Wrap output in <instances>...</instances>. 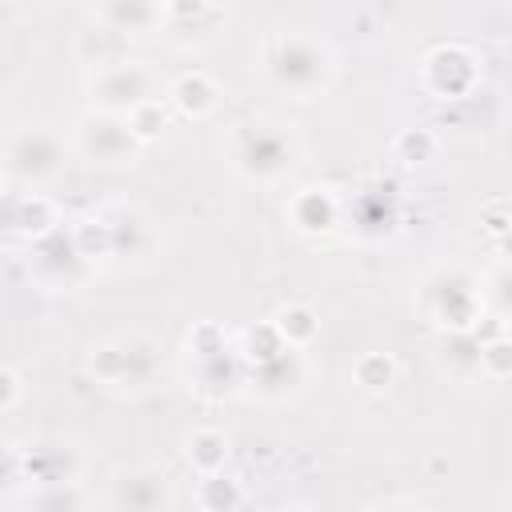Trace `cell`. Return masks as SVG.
<instances>
[{
    "label": "cell",
    "mask_w": 512,
    "mask_h": 512,
    "mask_svg": "<svg viewBox=\"0 0 512 512\" xmlns=\"http://www.w3.org/2000/svg\"><path fill=\"white\" fill-rule=\"evenodd\" d=\"M264 68H268L272 84H280L284 92H292V96L304 100V96H312V92H320V88L328 84V76H332V56H328V48H324L320 40L288 32V36H276V40H272Z\"/></svg>",
    "instance_id": "obj_1"
},
{
    "label": "cell",
    "mask_w": 512,
    "mask_h": 512,
    "mask_svg": "<svg viewBox=\"0 0 512 512\" xmlns=\"http://www.w3.org/2000/svg\"><path fill=\"white\" fill-rule=\"evenodd\" d=\"M236 168L252 180H276L296 168V140L276 124H244L236 136Z\"/></svg>",
    "instance_id": "obj_2"
},
{
    "label": "cell",
    "mask_w": 512,
    "mask_h": 512,
    "mask_svg": "<svg viewBox=\"0 0 512 512\" xmlns=\"http://www.w3.org/2000/svg\"><path fill=\"white\" fill-rule=\"evenodd\" d=\"M4 168L24 184H44L64 168V144L52 128H24L8 144Z\"/></svg>",
    "instance_id": "obj_3"
},
{
    "label": "cell",
    "mask_w": 512,
    "mask_h": 512,
    "mask_svg": "<svg viewBox=\"0 0 512 512\" xmlns=\"http://www.w3.org/2000/svg\"><path fill=\"white\" fill-rule=\"evenodd\" d=\"M108 504H112V512H168V504H172L168 476L152 464L120 468L108 484Z\"/></svg>",
    "instance_id": "obj_4"
},
{
    "label": "cell",
    "mask_w": 512,
    "mask_h": 512,
    "mask_svg": "<svg viewBox=\"0 0 512 512\" xmlns=\"http://www.w3.org/2000/svg\"><path fill=\"white\" fill-rule=\"evenodd\" d=\"M92 100H100V108L112 112V116H120V112L128 116L140 104L156 100L152 96V76H148L144 64H132V60H120L112 68H100L92 76Z\"/></svg>",
    "instance_id": "obj_5"
},
{
    "label": "cell",
    "mask_w": 512,
    "mask_h": 512,
    "mask_svg": "<svg viewBox=\"0 0 512 512\" xmlns=\"http://www.w3.org/2000/svg\"><path fill=\"white\" fill-rule=\"evenodd\" d=\"M92 372L108 384H124V388H144L156 372V348L140 336L128 340H112L104 348H96L92 356Z\"/></svg>",
    "instance_id": "obj_6"
},
{
    "label": "cell",
    "mask_w": 512,
    "mask_h": 512,
    "mask_svg": "<svg viewBox=\"0 0 512 512\" xmlns=\"http://www.w3.org/2000/svg\"><path fill=\"white\" fill-rule=\"evenodd\" d=\"M80 152L92 164H124L136 152V136H132V128H128L124 116L96 112V116H84L80 120Z\"/></svg>",
    "instance_id": "obj_7"
},
{
    "label": "cell",
    "mask_w": 512,
    "mask_h": 512,
    "mask_svg": "<svg viewBox=\"0 0 512 512\" xmlns=\"http://www.w3.org/2000/svg\"><path fill=\"white\" fill-rule=\"evenodd\" d=\"M96 20H100V28H108V32H144L148 24H156L160 20V8H152V4H104L100 12H96Z\"/></svg>",
    "instance_id": "obj_8"
},
{
    "label": "cell",
    "mask_w": 512,
    "mask_h": 512,
    "mask_svg": "<svg viewBox=\"0 0 512 512\" xmlns=\"http://www.w3.org/2000/svg\"><path fill=\"white\" fill-rule=\"evenodd\" d=\"M172 100H176L180 112H188V116H204V112L216 104V88H212L208 76L188 72V76H180V80L172 84Z\"/></svg>",
    "instance_id": "obj_9"
},
{
    "label": "cell",
    "mask_w": 512,
    "mask_h": 512,
    "mask_svg": "<svg viewBox=\"0 0 512 512\" xmlns=\"http://www.w3.org/2000/svg\"><path fill=\"white\" fill-rule=\"evenodd\" d=\"M188 456H192V464H196L204 476H208V472H220L224 460H228V436H224V432H212V428L192 432V436H188Z\"/></svg>",
    "instance_id": "obj_10"
},
{
    "label": "cell",
    "mask_w": 512,
    "mask_h": 512,
    "mask_svg": "<svg viewBox=\"0 0 512 512\" xmlns=\"http://www.w3.org/2000/svg\"><path fill=\"white\" fill-rule=\"evenodd\" d=\"M236 504H240L236 480H228V476H220V472H208V476L200 480V508H204V512H232Z\"/></svg>",
    "instance_id": "obj_11"
},
{
    "label": "cell",
    "mask_w": 512,
    "mask_h": 512,
    "mask_svg": "<svg viewBox=\"0 0 512 512\" xmlns=\"http://www.w3.org/2000/svg\"><path fill=\"white\" fill-rule=\"evenodd\" d=\"M272 332H276L280 340H288V344H304V340H312V332H316V316H312L308 308H300V304L280 308Z\"/></svg>",
    "instance_id": "obj_12"
},
{
    "label": "cell",
    "mask_w": 512,
    "mask_h": 512,
    "mask_svg": "<svg viewBox=\"0 0 512 512\" xmlns=\"http://www.w3.org/2000/svg\"><path fill=\"white\" fill-rule=\"evenodd\" d=\"M28 512H80V492L76 484H44L28 500Z\"/></svg>",
    "instance_id": "obj_13"
},
{
    "label": "cell",
    "mask_w": 512,
    "mask_h": 512,
    "mask_svg": "<svg viewBox=\"0 0 512 512\" xmlns=\"http://www.w3.org/2000/svg\"><path fill=\"white\" fill-rule=\"evenodd\" d=\"M356 376H360V384H368V388H388V380H392V360H388V356H364L360 368H356Z\"/></svg>",
    "instance_id": "obj_14"
},
{
    "label": "cell",
    "mask_w": 512,
    "mask_h": 512,
    "mask_svg": "<svg viewBox=\"0 0 512 512\" xmlns=\"http://www.w3.org/2000/svg\"><path fill=\"white\" fill-rule=\"evenodd\" d=\"M20 476H24V456H20L16 448L0 444V492L16 488V480H20Z\"/></svg>",
    "instance_id": "obj_15"
},
{
    "label": "cell",
    "mask_w": 512,
    "mask_h": 512,
    "mask_svg": "<svg viewBox=\"0 0 512 512\" xmlns=\"http://www.w3.org/2000/svg\"><path fill=\"white\" fill-rule=\"evenodd\" d=\"M404 148H412V152H416L412 164H420V160L432 152V140H428L424 132H408V136H400V152H404Z\"/></svg>",
    "instance_id": "obj_16"
},
{
    "label": "cell",
    "mask_w": 512,
    "mask_h": 512,
    "mask_svg": "<svg viewBox=\"0 0 512 512\" xmlns=\"http://www.w3.org/2000/svg\"><path fill=\"white\" fill-rule=\"evenodd\" d=\"M16 396H20L16 376H12L8 368H0V408H12V404H16Z\"/></svg>",
    "instance_id": "obj_17"
},
{
    "label": "cell",
    "mask_w": 512,
    "mask_h": 512,
    "mask_svg": "<svg viewBox=\"0 0 512 512\" xmlns=\"http://www.w3.org/2000/svg\"><path fill=\"white\" fill-rule=\"evenodd\" d=\"M280 512H308V508H280Z\"/></svg>",
    "instance_id": "obj_18"
}]
</instances>
